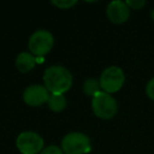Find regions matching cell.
Segmentation results:
<instances>
[{
	"label": "cell",
	"instance_id": "cell-1",
	"mask_svg": "<svg viewBox=\"0 0 154 154\" xmlns=\"http://www.w3.org/2000/svg\"><path fill=\"white\" fill-rule=\"evenodd\" d=\"M43 82L45 88L52 94H63L71 88L73 78L71 73L66 68L53 66L45 71Z\"/></svg>",
	"mask_w": 154,
	"mask_h": 154
},
{
	"label": "cell",
	"instance_id": "cell-2",
	"mask_svg": "<svg viewBox=\"0 0 154 154\" xmlns=\"http://www.w3.org/2000/svg\"><path fill=\"white\" fill-rule=\"evenodd\" d=\"M62 151L66 154H86L91 151L90 138L84 133L73 132L63 137L61 143Z\"/></svg>",
	"mask_w": 154,
	"mask_h": 154
},
{
	"label": "cell",
	"instance_id": "cell-3",
	"mask_svg": "<svg viewBox=\"0 0 154 154\" xmlns=\"http://www.w3.org/2000/svg\"><path fill=\"white\" fill-rule=\"evenodd\" d=\"M92 108L95 115L99 118L110 119L117 112V103L109 93L99 92L93 97Z\"/></svg>",
	"mask_w": 154,
	"mask_h": 154
},
{
	"label": "cell",
	"instance_id": "cell-4",
	"mask_svg": "<svg viewBox=\"0 0 154 154\" xmlns=\"http://www.w3.org/2000/svg\"><path fill=\"white\" fill-rule=\"evenodd\" d=\"M125 82V74L118 66H109L100 76V88L106 93H114L122 89Z\"/></svg>",
	"mask_w": 154,
	"mask_h": 154
},
{
	"label": "cell",
	"instance_id": "cell-5",
	"mask_svg": "<svg viewBox=\"0 0 154 154\" xmlns=\"http://www.w3.org/2000/svg\"><path fill=\"white\" fill-rule=\"evenodd\" d=\"M54 45V38L48 31L40 30L35 32L29 40V49L32 55L42 57L52 50Z\"/></svg>",
	"mask_w": 154,
	"mask_h": 154
},
{
	"label": "cell",
	"instance_id": "cell-6",
	"mask_svg": "<svg viewBox=\"0 0 154 154\" xmlns=\"http://www.w3.org/2000/svg\"><path fill=\"white\" fill-rule=\"evenodd\" d=\"M16 145L22 154H37L43 148V139L37 133L26 131L20 133Z\"/></svg>",
	"mask_w": 154,
	"mask_h": 154
},
{
	"label": "cell",
	"instance_id": "cell-7",
	"mask_svg": "<svg viewBox=\"0 0 154 154\" xmlns=\"http://www.w3.org/2000/svg\"><path fill=\"white\" fill-rule=\"evenodd\" d=\"M49 98V90L40 85H33V86L28 87L23 92L24 103L31 107H39L48 103Z\"/></svg>",
	"mask_w": 154,
	"mask_h": 154
},
{
	"label": "cell",
	"instance_id": "cell-8",
	"mask_svg": "<svg viewBox=\"0 0 154 154\" xmlns=\"http://www.w3.org/2000/svg\"><path fill=\"white\" fill-rule=\"evenodd\" d=\"M107 15L111 22L115 24H122L130 17V8L124 1L115 0L108 5Z\"/></svg>",
	"mask_w": 154,
	"mask_h": 154
},
{
	"label": "cell",
	"instance_id": "cell-9",
	"mask_svg": "<svg viewBox=\"0 0 154 154\" xmlns=\"http://www.w3.org/2000/svg\"><path fill=\"white\" fill-rule=\"evenodd\" d=\"M36 63V59H35L34 55L30 53H20L16 58V68L22 73H26L31 71L35 66Z\"/></svg>",
	"mask_w": 154,
	"mask_h": 154
},
{
	"label": "cell",
	"instance_id": "cell-10",
	"mask_svg": "<svg viewBox=\"0 0 154 154\" xmlns=\"http://www.w3.org/2000/svg\"><path fill=\"white\" fill-rule=\"evenodd\" d=\"M48 105L52 111L61 112L66 107V99L63 94H51Z\"/></svg>",
	"mask_w": 154,
	"mask_h": 154
},
{
	"label": "cell",
	"instance_id": "cell-11",
	"mask_svg": "<svg viewBox=\"0 0 154 154\" xmlns=\"http://www.w3.org/2000/svg\"><path fill=\"white\" fill-rule=\"evenodd\" d=\"M84 91L87 95L94 97L96 94L100 92V84L94 78L88 79L84 85Z\"/></svg>",
	"mask_w": 154,
	"mask_h": 154
},
{
	"label": "cell",
	"instance_id": "cell-12",
	"mask_svg": "<svg viewBox=\"0 0 154 154\" xmlns=\"http://www.w3.org/2000/svg\"><path fill=\"white\" fill-rule=\"evenodd\" d=\"M54 5L58 7L59 9H70L73 5H75L77 3L76 0H53L52 1Z\"/></svg>",
	"mask_w": 154,
	"mask_h": 154
},
{
	"label": "cell",
	"instance_id": "cell-13",
	"mask_svg": "<svg viewBox=\"0 0 154 154\" xmlns=\"http://www.w3.org/2000/svg\"><path fill=\"white\" fill-rule=\"evenodd\" d=\"M126 3L129 8H131V9L140 10L141 8L145 7L146 1L145 0H128V1H126Z\"/></svg>",
	"mask_w": 154,
	"mask_h": 154
},
{
	"label": "cell",
	"instance_id": "cell-14",
	"mask_svg": "<svg viewBox=\"0 0 154 154\" xmlns=\"http://www.w3.org/2000/svg\"><path fill=\"white\" fill-rule=\"evenodd\" d=\"M39 154H63L62 150L58 148L57 146H50V147L45 148V150L40 152Z\"/></svg>",
	"mask_w": 154,
	"mask_h": 154
},
{
	"label": "cell",
	"instance_id": "cell-15",
	"mask_svg": "<svg viewBox=\"0 0 154 154\" xmlns=\"http://www.w3.org/2000/svg\"><path fill=\"white\" fill-rule=\"evenodd\" d=\"M146 93H147L149 98L154 100V77L148 82L147 87H146Z\"/></svg>",
	"mask_w": 154,
	"mask_h": 154
},
{
	"label": "cell",
	"instance_id": "cell-16",
	"mask_svg": "<svg viewBox=\"0 0 154 154\" xmlns=\"http://www.w3.org/2000/svg\"><path fill=\"white\" fill-rule=\"evenodd\" d=\"M151 17H152V19L154 20V10L152 11V13H151Z\"/></svg>",
	"mask_w": 154,
	"mask_h": 154
}]
</instances>
